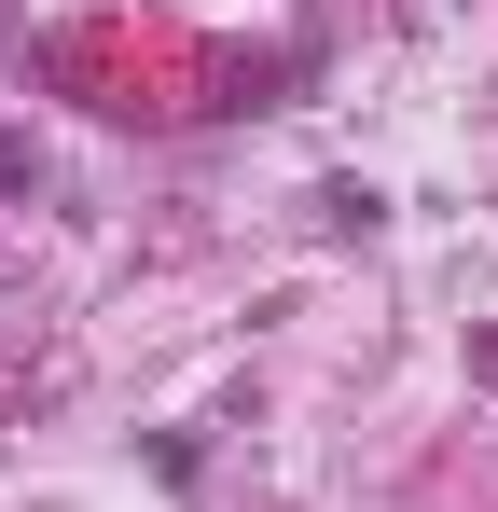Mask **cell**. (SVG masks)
<instances>
[{
    "instance_id": "1",
    "label": "cell",
    "mask_w": 498,
    "mask_h": 512,
    "mask_svg": "<svg viewBox=\"0 0 498 512\" xmlns=\"http://www.w3.org/2000/svg\"><path fill=\"white\" fill-rule=\"evenodd\" d=\"M319 222H332V236H374V222H388V194H374V180H332Z\"/></svg>"
},
{
    "instance_id": "2",
    "label": "cell",
    "mask_w": 498,
    "mask_h": 512,
    "mask_svg": "<svg viewBox=\"0 0 498 512\" xmlns=\"http://www.w3.org/2000/svg\"><path fill=\"white\" fill-rule=\"evenodd\" d=\"M28 180H42V153H28V139H0V194H28Z\"/></svg>"
}]
</instances>
